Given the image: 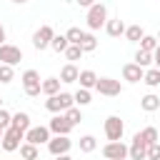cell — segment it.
I'll use <instances>...</instances> for the list:
<instances>
[{
    "mask_svg": "<svg viewBox=\"0 0 160 160\" xmlns=\"http://www.w3.org/2000/svg\"><path fill=\"white\" fill-rule=\"evenodd\" d=\"M0 45H5V28L0 25Z\"/></svg>",
    "mask_w": 160,
    "mask_h": 160,
    "instance_id": "38",
    "label": "cell"
},
{
    "mask_svg": "<svg viewBox=\"0 0 160 160\" xmlns=\"http://www.w3.org/2000/svg\"><path fill=\"white\" fill-rule=\"evenodd\" d=\"M22 90H25L28 98H38L42 92V82H40L38 70H25L22 72Z\"/></svg>",
    "mask_w": 160,
    "mask_h": 160,
    "instance_id": "3",
    "label": "cell"
},
{
    "mask_svg": "<svg viewBox=\"0 0 160 160\" xmlns=\"http://www.w3.org/2000/svg\"><path fill=\"white\" fill-rule=\"evenodd\" d=\"M95 48H98L95 35H92V32H85V35H82V40H80V50H82V52H92Z\"/></svg>",
    "mask_w": 160,
    "mask_h": 160,
    "instance_id": "22",
    "label": "cell"
},
{
    "mask_svg": "<svg viewBox=\"0 0 160 160\" xmlns=\"http://www.w3.org/2000/svg\"><path fill=\"white\" fill-rule=\"evenodd\" d=\"M72 105H75V98H72L70 92H58V95H52V98L45 100V108H48L50 112H58V115H62V112L70 110Z\"/></svg>",
    "mask_w": 160,
    "mask_h": 160,
    "instance_id": "2",
    "label": "cell"
},
{
    "mask_svg": "<svg viewBox=\"0 0 160 160\" xmlns=\"http://www.w3.org/2000/svg\"><path fill=\"white\" fill-rule=\"evenodd\" d=\"M10 128H15V130H20V132H28V130H30V115H28V112H15V115H10Z\"/></svg>",
    "mask_w": 160,
    "mask_h": 160,
    "instance_id": "15",
    "label": "cell"
},
{
    "mask_svg": "<svg viewBox=\"0 0 160 160\" xmlns=\"http://www.w3.org/2000/svg\"><path fill=\"white\" fill-rule=\"evenodd\" d=\"M142 68H138L135 62H128V65H122V78L128 80V82H140L142 80Z\"/></svg>",
    "mask_w": 160,
    "mask_h": 160,
    "instance_id": "14",
    "label": "cell"
},
{
    "mask_svg": "<svg viewBox=\"0 0 160 160\" xmlns=\"http://www.w3.org/2000/svg\"><path fill=\"white\" fill-rule=\"evenodd\" d=\"M42 92H45L48 98L58 95V92H60V78H45V80H42Z\"/></svg>",
    "mask_w": 160,
    "mask_h": 160,
    "instance_id": "19",
    "label": "cell"
},
{
    "mask_svg": "<svg viewBox=\"0 0 160 160\" xmlns=\"http://www.w3.org/2000/svg\"><path fill=\"white\" fill-rule=\"evenodd\" d=\"M128 158H130V160H145V158H148V145H145V140L140 138V132H135V138H132V142H130V148H128Z\"/></svg>",
    "mask_w": 160,
    "mask_h": 160,
    "instance_id": "10",
    "label": "cell"
},
{
    "mask_svg": "<svg viewBox=\"0 0 160 160\" xmlns=\"http://www.w3.org/2000/svg\"><path fill=\"white\" fill-rule=\"evenodd\" d=\"M55 160H72L70 155H60V158H55Z\"/></svg>",
    "mask_w": 160,
    "mask_h": 160,
    "instance_id": "39",
    "label": "cell"
},
{
    "mask_svg": "<svg viewBox=\"0 0 160 160\" xmlns=\"http://www.w3.org/2000/svg\"><path fill=\"white\" fill-rule=\"evenodd\" d=\"M65 58H68V60H80V58H82V50H80L78 45H70V48L65 50Z\"/></svg>",
    "mask_w": 160,
    "mask_h": 160,
    "instance_id": "34",
    "label": "cell"
},
{
    "mask_svg": "<svg viewBox=\"0 0 160 160\" xmlns=\"http://www.w3.org/2000/svg\"><path fill=\"white\" fill-rule=\"evenodd\" d=\"M50 48H52L55 52H65L70 45H68V40H65V35H55V38H52V42H50Z\"/></svg>",
    "mask_w": 160,
    "mask_h": 160,
    "instance_id": "30",
    "label": "cell"
},
{
    "mask_svg": "<svg viewBox=\"0 0 160 160\" xmlns=\"http://www.w3.org/2000/svg\"><path fill=\"white\" fill-rule=\"evenodd\" d=\"M125 38H128L130 42H140V40L145 38V32H142L140 25H130V28H125Z\"/></svg>",
    "mask_w": 160,
    "mask_h": 160,
    "instance_id": "21",
    "label": "cell"
},
{
    "mask_svg": "<svg viewBox=\"0 0 160 160\" xmlns=\"http://www.w3.org/2000/svg\"><path fill=\"white\" fill-rule=\"evenodd\" d=\"M0 82H2V85L12 82V68H8V65H0Z\"/></svg>",
    "mask_w": 160,
    "mask_h": 160,
    "instance_id": "33",
    "label": "cell"
},
{
    "mask_svg": "<svg viewBox=\"0 0 160 160\" xmlns=\"http://www.w3.org/2000/svg\"><path fill=\"white\" fill-rule=\"evenodd\" d=\"M0 140H2V130H0Z\"/></svg>",
    "mask_w": 160,
    "mask_h": 160,
    "instance_id": "42",
    "label": "cell"
},
{
    "mask_svg": "<svg viewBox=\"0 0 160 160\" xmlns=\"http://www.w3.org/2000/svg\"><path fill=\"white\" fill-rule=\"evenodd\" d=\"M8 128H10V112L8 110H0V130L5 132Z\"/></svg>",
    "mask_w": 160,
    "mask_h": 160,
    "instance_id": "36",
    "label": "cell"
},
{
    "mask_svg": "<svg viewBox=\"0 0 160 160\" xmlns=\"http://www.w3.org/2000/svg\"><path fill=\"white\" fill-rule=\"evenodd\" d=\"M78 80H80V88H82V90H90V88H95L98 75H95L92 70H82V72L78 75Z\"/></svg>",
    "mask_w": 160,
    "mask_h": 160,
    "instance_id": "18",
    "label": "cell"
},
{
    "mask_svg": "<svg viewBox=\"0 0 160 160\" xmlns=\"http://www.w3.org/2000/svg\"><path fill=\"white\" fill-rule=\"evenodd\" d=\"M22 60V50L20 48H15V45H0V65H8V68H12V65H18Z\"/></svg>",
    "mask_w": 160,
    "mask_h": 160,
    "instance_id": "6",
    "label": "cell"
},
{
    "mask_svg": "<svg viewBox=\"0 0 160 160\" xmlns=\"http://www.w3.org/2000/svg\"><path fill=\"white\" fill-rule=\"evenodd\" d=\"M0 110H2V98H0Z\"/></svg>",
    "mask_w": 160,
    "mask_h": 160,
    "instance_id": "40",
    "label": "cell"
},
{
    "mask_svg": "<svg viewBox=\"0 0 160 160\" xmlns=\"http://www.w3.org/2000/svg\"><path fill=\"white\" fill-rule=\"evenodd\" d=\"M52 38H55V30H52L50 25H42L40 30L32 32V48H35V50H45V48H50Z\"/></svg>",
    "mask_w": 160,
    "mask_h": 160,
    "instance_id": "5",
    "label": "cell"
},
{
    "mask_svg": "<svg viewBox=\"0 0 160 160\" xmlns=\"http://www.w3.org/2000/svg\"><path fill=\"white\" fill-rule=\"evenodd\" d=\"M158 45H160V32H158Z\"/></svg>",
    "mask_w": 160,
    "mask_h": 160,
    "instance_id": "41",
    "label": "cell"
},
{
    "mask_svg": "<svg viewBox=\"0 0 160 160\" xmlns=\"http://www.w3.org/2000/svg\"><path fill=\"white\" fill-rule=\"evenodd\" d=\"M48 130H50V132H55V135H62V138H68V135H70V130H72V125H70V122H68L62 115H55V118L50 120Z\"/></svg>",
    "mask_w": 160,
    "mask_h": 160,
    "instance_id": "13",
    "label": "cell"
},
{
    "mask_svg": "<svg viewBox=\"0 0 160 160\" xmlns=\"http://www.w3.org/2000/svg\"><path fill=\"white\" fill-rule=\"evenodd\" d=\"M25 142L28 145H42V142H50V130L45 128V125H38V128H30L28 132H25Z\"/></svg>",
    "mask_w": 160,
    "mask_h": 160,
    "instance_id": "9",
    "label": "cell"
},
{
    "mask_svg": "<svg viewBox=\"0 0 160 160\" xmlns=\"http://www.w3.org/2000/svg\"><path fill=\"white\" fill-rule=\"evenodd\" d=\"M158 135H160V132H158Z\"/></svg>",
    "mask_w": 160,
    "mask_h": 160,
    "instance_id": "43",
    "label": "cell"
},
{
    "mask_svg": "<svg viewBox=\"0 0 160 160\" xmlns=\"http://www.w3.org/2000/svg\"><path fill=\"white\" fill-rule=\"evenodd\" d=\"M122 132H125L122 120H120L118 115H110V118L105 120V138H108L110 142H120V140H122Z\"/></svg>",
    "mask_w": 160,
    "mask_h": 160,
    "instance_id": "4",
    "label": "cell"
},
{
    "mask_svg": "<svg viewBox=\"0 0 160 160\" xmlns=\"http://www.w3.org/2000/svg\"><path fill=\"white\" fill-rule=\"evenodd\" d=\"M140 108H142L145 112H155V110H160V98L150 92V95L140 98Z\"/></svg>",
    "mask_w": 160,
    "mask_h": 160,
    "instance_id": "17",
    "label": "cell"
},
{
    "mask_svg": "<svg viewBox=\"0 0 160 160\" xmlns=\"http://www.w3.org/2000/svg\"><path fill=\"white\" fill-rule=\"evenodd\" d=\"M95 90H98L100 95L115 98V95H120L122 85H120V80H112V78H98V82H95Z\"/></svg>",
    "mask_w": 160,
    "mask_h": 160,
    "instance_id": "7",
    "label": "cell"
},
{
    "mask_svg": "<svg viewBox=\"0 0 160 160\" xmlns=\"http://www.w3.org/2000/svg\"><path fill=\"white\" fill-rule=\"evenodd\" d=\"M62 118H65L70 125H78V122L82 120V112H80V108H70V110H65V112H62Z\"/></svg>",
    "mask_w": 160,
    "mask_h": 160,
    "instance_id": "28",
    "label": "cell"
},
{
    "mask_svg": "<svg viewBox=\"0 0 160 160\" xmlns=\"http://www.w3.org/2000/svg\"><path fill=\"white\" fill-rule=\"evenodd\" d=\"M155 48H158V38L145 35V38L140 40V50H142V52H155Z\"/></svg>",
    "mask_w": 160,
    "mask_h": 160,
    "instance_id": "27",
    "label": "cell"
},
{
    "mask_svg": "<svg viewBox=\"0 0 160 160\" xmlns=\"http://www.w3.org/2000/svg\"><path fill=\"white\" fill-rule=\"evenodd\" d=\"M95 148H98V140H95L92 135H82V138H80V150H82V152H92Z\"/></svg>",
    "mask_w": 160,
    "mask_h": 160,
    "instance_id": "29",
    "label": "cell"
},
{
    "mask_svg": "<svg viewBox=\"0 0 160 160\" xmlns=\"http://www.w3.org/2000/svg\"><path fill=\"white\" fill-rule=\"evenodd\" d=\"M142 82H145L148 88H158V85H160V70H158V68L148 70V72L142 75Z\"/></svg>",
    "mask_w": 160,
    "mask_h": 160,
    "instance_id": "24",
    "label": "cell"
},
{
    "mask_svg": "<svg viewBox=\"0 0 160 160\" xmlns=\"http://www.w3.org/2000/svg\"><path fill=\"white\" fill-rule=\"evenodd\" d=\"M82 35H85V32H82L80 28H70V30L65 32V40H68V45H78V48H80V40H82Z\"/></svg>",
    "mask_w": 160,
    "mask_h": 160,
    "instance_id": "25",
    "label": "cell"
},
{
    "mask_svg": "<svg viewBox=\"0 0 160 160\" xmlns=\"http://www.w3.org/2000/svg\"><path fill=\"white\" fill-rule=\"evenodd\" d=\"M20 155H22V160H38V148L35 145H28V142H22L20 145Z\"/></svg>",
    "mask_w": 160,
    "mask_h": 160,
    "instance_id": "26",
    "label": "cell"
},
{
    "mask_svg": "<svg viewBox=\"0 0 160 160\" xmlns=\"http://www.w3.org/2000/svg\"><path fill=\"white\" fill-rule=\"evenodd\" d=\"M72 98H75V102H78L80 108H82V105H90V102H92V98H90V90H82V88H80V90H78V92H75Z\"/></svg>",
    "mask_w": 160,
    "mask_h": 160,
    "instance_id": "32",
    "label": "cell"
},
{
    "mask_svg": "<svg viewBox=\"0 0 160 160\" xmlns=\"http://www.w3.org/2000/svg\"><path fill=\"white\" fill-rule=\"evenodd\" d=\"M70 140L68 138H62V135H55V138H50V142H48V150L55 155V158H60V155H68V150H70Z\"/></svg>",
    "mask_w": 160,
    "mask_h": 160,
    "instance_id": "12",
    "label": "cell"
},
{
    "mask_svg": "<svg viewBox=\"0 0 160 160\" xmlns=\"http://www.w3.org/2000/svg\"><path fill=\"white\" fill-rule=\"evenodd\" d=\"M88 28L90 30H100L105 22H108V8L102 5V2H92L90 8H88Z\"/></svg>",
    "mask_w": 160,
    "mask_h": 160,
    "instance_id": "1",
    "label": "cell"
},
{
    "mask_svg": "<svg viewBox=\"0 0 160 160\" xmlns=\"http://www.w3.org/2000/svg\"><path fill=\"white\" fill-rule=\"evenodd\" d=\"M152 62H155V68L160 70V45L155 48V52H152Z\"/></svg>",
    "mask_w": 160,
    "mask_h": 160,
    "instance_id": "37",
    "label": "cell"
},
{
    "mask_svg": "<svg viewBox=\"0 0 160 160\" xmlns=\"http://www.w3.org/2000/svg\"><path fill=\"white\" fill-rule=\"evenodd\" d=\"M25 138V132H20V130H15V128H8L5 132H2V140H0V145H2V150L5 152H12V150H18L20 148V140Z\"/></svg>",
    "mask_w": 160,
    "mask_h": 160,
    "instance_id": "8",
    "label": "cell"
},
{
    "mask_svg": "<svg viewBox=\"0 0 160 160\" xmlns=\"http://www.w3.org/2000/svg\"><path fill=\"white\" fill-rule=\"evenodd\" d=\"M150 62H152V52H142V50L135 52V65H138V68H145V65H150Z\"/></svg>",
    "mask_w": 160,
    "mask_h": 160,
    "instance_id": "31",
    "label": "cell"
},
{
    "mask_svg": "<svg viewBox=\"0 0 160 160\" xmlns=\"http://www.w3.org/2000/svg\"><path fill=\"white\" fill-rule=\"evenodd\" d=\"M105 30H108L110 38H120V35H125V22L120 18H112V20L105 22Z\"/></svg>",
    "mask_w": 160,
    "mask_h": 160,
    "instance_id": "16",
    "label": "cell"
},
{
    "mask_svg": "<svg viewBox=\"0 0 160 160\" xmlns=\"http://www.w3.org/2000/svg\"><path fill=\"white\" fill-rule=\"evenodd\" d=\"M140 138L145 140V145L150 148V145H155V142H160V135H158V130L155 128H145V130H140Z\"/></svg>",
    "mask_w": 160,
    "mask_h": 160,
    "instance_id": "23",
    "label": "cell"
},
{
    "mask_svg": "<svg viewBox=\"0 0 160 160\" xmlns=\"http://www.w3.org/2000/svg\"><path fill=\"white\" fill-rule=\"evenodd\" d=\"M102 155H105V160H125L128 158V145L125 142H108L102 148Z\"/></svg>",
    "mask_w": 160,
    "mask_h": 160,
    "instance_id": "11",
    "label": "cell"
},
{
    "mask_svg": "<svg viewBox=\"0 0 160 160\" xmlns=\"http://www.w3.org/2000/svg\"><path fill=\"white\" fill-rule=\"evenodd\" d=\"M78 75H80V70L70 62V65H65V68L60 70V82H75V80H78Z\"/></svg>",
    "mask_w": 160,
    "mask_h": 160,
    "instance_id": "20",
    "label": "cell"
},
{
    "mask_svg": "<svg viewBox=\"0 0 160 160\" xmlns=\"http://www.w3.org/2000/svg\"><path fill=\"white\" fill-rule=\"evenodd\" d=\"M145 160H160V142H155V145L148 148V158Z\"/></svg>",
    "mask_w": 160,
    "mask_h": 160,
    "instance_id": "35",
    "label": "cell"
}]
</instances>
